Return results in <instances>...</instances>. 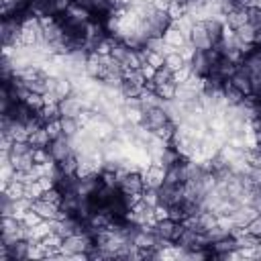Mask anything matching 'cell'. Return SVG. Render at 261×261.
Listing matches in <instances>:
<instances>
[{
  "label": "cell",
  "mask_w": 261,
  "mask_h": 261,
  "mask_svg": "<svg viewBox=\"0 0 261 261\" xmlns=\"http://www.w3.org/2000/svg\"><path fill=\"white\" fill-rule=\"evenodd\" d=\"M31 110H35V112H39L43 106H45V100H43V94H39V92H29L27 94V98L22 100Z\"/></svg>",
  "instance_id": "23"
},
{
  "label": "cell",
  "mask_w": 261,
  "mask_h": 261,
  "mask_svg": "<svg viewBox=\"0 0 261 261\" xmlns=\"http://www.w3.org/2000/svg\"><path fill=\"white\" fill-rule=\"evenodd\" d=\"M247 228H249V232H251V234L261 237V214H259V216H255V218H251V220H249V224H247Z\"/></svg>",
  "instance_id": "36"
},
{
  "label": "cell",
  "mask_w": 261,
  "mask_h": 261,
  "mask_svg": "<svg viewBox=\"0 0 261 261\" xmlns=\"http://www.w3.org/2000/svg\"><path fill=\"white\" fill-rule=\"evenodd\" d=\"M61 128H63V135L65 137H73L80 133V122L77 118H71V116H61Z\"/></svg>",
  "instance_id": "20"
},
{
  "label": "cell",
  "mask_w": 261,
  "mask_h": 261,
  "mask_svg": "<svg viewBox=\"0 0 261 261\" xmlns=\"http://www.w3.org/2000/svg\"><path fill=\"white\" fill-rule=\"evenodd\" d=\"M186 12H188V10H186V4H184L181 0H171V2H169V8H167L169 20H177V18H181Z\"/></svg>",
  "instance_id": "21"
},
{
  "label": "cell",
  "mask_w": 261,
  "mask_h": 261,
  "mask_svg": "<svg viewBox=\"0 0 261 261\" xmlns=\"http://www.w3.org/2000/svg\"><path fill=\"white\" fill-rule=\"evenodd\" d=\"M82 108H84V104H82V98H80L77 94H71V96L59 100V112H61V116H71V118H75V116L82 112Z\"/></svg>",
  "instance_id": "3"
},
{
  "label": "cell",
  "mask_w": 261,
  "mask_h": 261,
  "mask_svg": "<svg viewBox=\"0 0 261 261\" xmlns=\"http://www.w3.org/2000/svg\"><path fill=\"white\" fill-rule=\"evenodd\" d=\"M232 249H237V241H234L230 234L212 243V253H214L216 257H222L224 253H228V251H232Z\"/></svg>",
  "instance_id": "12"
},
{
  "label": "cell",
  "mask_w": 261,
  "mask_h": 261,
  "mask_svg": "<svg viewBox=\"0 0 261 261\" xmlns=\"http://www.w3.org/2000/svg\"><path fill=\"white\" fill-rule=\"evenodd\" d=\"M114 41H116V39H112V37H104L102 41H98V43H96V47H94L92 51H94L96 55H100V57H108V55H112Z\"/></svg>",
  "instance_id": "19"
},
{
  "label": "cell",
  "mask_w": 261,
  "mask_h": 261,
  "mask_svg": "<svg viewBox=\"0 0 261 261\" xmlns=\"http://www.w3.org/2000/svg\"><path fill=\"white\" fill-rule=\"evenodd\" d=\"M194 73V65L192 63H184L179 69H175L173 71V77H171V82L173 84H177V86H181V84H186L188 80H190V75Z\"/></svg>",
  "instance_id": "17"
},
{
  "label": "cell",
  "mask_w": 261,
  "mask_h": 261,
  "mask_svg": "<svg viewBox=\"0 0 261 261\" xmlns=\"http://www.w3.org/2000/svg\"><path fill=\"white\" fill-rule=\"evenodd\" d=\"M39 118L47 124V122H51V120H55V118H61V112H59V104H45L39 112Z\"/></svg>",
  "instance_id": "15"
},
{
  "label": "cell",
  "mask_w": 261,
  "mask_h": 261,
  "mask_svg": "<svg viewBox=\"0 0 261 261\" xmlns=\"http://www.w3.org/2000/svg\"><path fill=\"white\" fill-rule=\"evenodd\" d=\"M186 61L181 59V55L177 53V51H173V53H169V55H165V67L167 69H171V71H175V69H179L181 65H184Z\"/></svg>",
  "instance_id": "28"
},
{
  "label": "cell",
  "mask_w": 261,
  "mask_h": 261,
  "mask_svg": "<svg viewBox=\"0 0 261 261\" xmlns=\"http://www.w3.org/2000/svg\"><path fill=\"white\" fill-rule=\"evenodd\" d=\"M169 2H171V0H151V6H153V10H159V12H167V8H169Z\"/></svg>",
  "instance_id": "38"
},
{
  "label": "cell",
  "mask_w": 261,
  "mask_h": 261,
  "mask_svg": "<svg viewBox=\"0 0 261 261\" xmlns=\"http://www.w3.org/2000/svg\"><path fill=\"white\" fill-rule=\"evenodd\" d=\"M171 77H173V71L167 69V67H161V69H157L153 82H155L157 86H161V84H165V82H171Z\"/></svg>",
  "instance_id": "31"
},
{
  "label": "cell",
  "mask_w": 261,
  "mask_h": 261,
  "mask_svg": "<svg viewBox=\"0 0 261 261\" xmlns=\"http://www.w3.org/2000/svg\"><path fill=\"white\" fill-rule=\"evenodd\" d=\"M224 22H226L228 27H232L234 31L241 29L245 22H249V18H247V8H232L230 12L224 14Z\"/></svg>",
  "instance_id": "9"
},
{
  "label": "cell",
  "mask_w": 261,
  "mask_h": 261,
  "mask_svg": "<svg viewBox=\"0 0 261 261\" xmlns=\"http://www.w3.org/2000/svg\"><path fill=\"white\" fill-rule=\"evenodd\" d=\"M218 226L230 234V230L234 228V218H232V214H218Z\"/></svg>",
  "instance_id": "32"
},
{
  "label": "cell",
  "mask_w": 261,
  "mask_h": 261,
  "mask_svg": "<svg viewBox=\"0 0 261 261\" xmlns=\"http://www.w3.org/2000/svg\"><path fill=\"white\" fill-rule=\"evenodd\" d=\"M45 128H47V133H49L51 141H55V139L63 137V128H61V118H55V120L47 122V124H45Z\"/></svg>",
  "instance_id": "29"
},
{
  "label": "cell",
  "mask_w": 261,
  "mask_h": 261,
  "mask_svg": "<svg viewBox=\"0 0 261 261\" xmlns=\"http://www.w3.org/2000/svg\"><path fill=\"white\" fill-rule=\"evenodd\" d=\"M2 194H6L10 200H18V198H22V196H24V181H16V179H12L6 188H2Z\"/></svg>",
  "instance_id": "16"
},
{
  "label": "cell",
  "mask_w": 261,
  "mask_h": 261,
  "mask_svg": "<svg viewBox=\"0 0 261 261\" xmlns=\"http://www.w3.org/2000/svg\"><path fill=\"white\" fill-rule=\"evenodd\" d=\"M169 120V114H167V110L165 108H161V106H155V108H149L147 112H145V126L147 128H157V126H161V124H165Z\"/></svg>",
  "instance_id": "4"
},
{
  "label": "cell",
  "mask_w": 261,
  "mask_h": 261,
  "mask_svg": "<svg viewBox=\"0 0 261 261\" xmlns=\"http://www.w3.org/2000/svg\"><path fill=\"white\" fill-rule=\"evenodd\" d=\"M175 90H177V84L165 82V84L157 86V96H159L161 100H175Z\"/></svg>",
  "instance_id": "22"
},
{
  "label": "cell",
  "mask_w": 261,
  "mask_h": 261,
  "mask_svg": "<svg viewBox=\"0 0 261 261\" xmlns=\"http://www.w3.org/2000/svg\"><path fill=\"white\" fill-rule=\"evenodd\" d=\"M163 41L169 43V45H173L175 49H179L181 45L188 43V37H186L181 31H177V29H173V27H167V29L163 31Z\"/></svg>",
  "instance_id": "10"
},
{
  "label": "cell",
  "mask_w": 261,
  "mask_h": 261,
  "mask_svg": "<svg viewBox=\"0 0 261 261\" xmlns=\"http://www.w3.org/2000/svg\"><path fill=\"white\" fill-rule=\"evenodd\" d=\"M139 71L143 73V77H145V80H153V77H155V73H157V69H155L151 63H147V61H143V65L139 67Z\"/></svg>",
  "instance_id": "37"
},
{
  "label": "cell",
  "mask_w": 261,
  "mask_h": 261,
  "mask_svg": "<svg viewBox=\"0 0 261 261\" xmlns=\"http://www.w3.org/2000/svg\"><path fill=\"white\" fill-rule=\"evenodd\" d=\"M141 175H143L145 188H161L165 181V175H167V167L159 165V163H151L147 169L141 171Z\"/></svg>",
  "instance_id": "1"
},
{
  "label": "cell",
  "mask_w": 261,
  "mask_h": 261,
  "mask_svg": "<svg viewBox=\"0 0 261 261\" xmlns=\"http://www.w3.org/2000/svg\"><path fill=\"white\" fill-rule=\"evenodd\" d=\"M57 165H59L61 175H75V169H77L80 161H77V155H75V153H69L65 159L57 161Z\"/></svg>",
  "instance_id": "13"
},
{
  "label": "cell",
  "mask_w": 261,
  "mask_h": 261,
  "mask_svg": "<svg viewBox=\"0 0 261 261\" xmlns=\"http://www.w3.org/2000/svg\"><path fill=\"white\" fill-rule=\"evenodd\" d=\"M29 143H31V147H47V145H51V137H49L47 128L41 126V128H37V130L29 137Z\"/></svg>",
  "instance_id": "14"
},
{
  "label": "cell",
  "mask_w": 261,
  "mask_h": 261,
  "mask_svg": "<svg viewBox=\"0 0 261 261\" xmlns=\"http://www.w3.org/2000/svg\"><path fill=\"white\" fill-rule=\"evenodd\" d=\"M230 84L237 88V90H241L245 96H249V94H253V88H251V75L239 65V69H237V73L230 77Z\"/></svg>",
  "instance_id": "7"
},
{
  "label": "cell",
  "mask_w": 261,
  "mask_h": 261,
  "mask_svg": "<svg viewBox=\"0 0 261 261\" xmlns=\"http://www.w3.org/2000/svg\"><path fill=\"white\" fill-rule=\"evenodd\" d=\"M122 110H124V118L128 124L137 126L145 122V110L141 106H122Z\"/></svg>",
  "instance_id": "11"
},
{
  "label": "cell",
  "mask_w": 261,
  "mask_h": 261,
  "mask_svg": "<svg viewBox=\"0 0 261 261\" xmlns=\"http://www.w3.org/2000/svg\"><path fill=\"white\" fill-rule=\"evenodd\" d=\"M247 18L255 29H261V8H247Z\"/></svg>",
  "instance_id": "35"
},
{
  "label": "cell",
  "mask_w": 261,
  "mask_h": 261,
  "mask_svg": "<svg viewBox=\"0 0 261 261\" xmlns=\"http://www.w3.org/2000/svg\"><path fill=\"white\" fill-rule=\"evenodd\" d=\"M147 63H151L155 69H161V67H165V57L157 51H151L149 57H147Z\"/></svg>",
  "instance_id": "33"
},
{
  "label": "cell",
  "mask_w": 261,
  "mask_h": 261,
  "mask_svg": "<svg viewBox=\"0 0 261 261\" xmlns=\"http://www.w3.org/2000/svg\"><path fill=\"white\" fill-rule=\"evenodd\" d=\"M122 192H143L145 190V181H143V175L141 171H130L118 186Z\"/></svg>",
  "instance_id": "6"
},
{
  "label": "cell",
  "mask_w": 261,
  "mask_h": 261,
  "mask_svg": "<svg viewBox=\"0 0 261 261\" xmlns=\"http://www.w3.org/2000/svg\"><path fill=\"white\" fill-rule=\"evenodd\" d=\"M49 153H51V157H53L55 161H61V159H65L69 153H73L71 143H69V137L63 135V137L51 141V145H49Z\"/></svg>",
  "instance_id": "5"
},
{
  "label": "cell",
  "mask_w": 261,
  "mask_h": 261,
  "mask_svg": "<svg viewBox=\"0 0 261 261\" xmlns=\"http://www.w3.org/2000/svg\"><path fill=\"white\" fill-rule=\"evenodd\" d=\"M143 202L147 206H157L161 202V194H159V188H145L143 190Z\"/></svg>",
  "instance_id": "24"
},
{
  "label": "cell",
  "mask_w": 261,
  "mask_h": 261,
  "mask_svg": "<svg viewBox=\"0 0 261 261\" xmlns=\"http://www.w3.org/2000/svg\"><path fill=\"white\" fill-rule=\"evenodd\" d=\"M190 41L194 43V47H196L198 51H208V49H212V45H214V41L210 39V35H208V31H206L204 22H194V27H192V31H190Z\"/></svg>",
  "instance_id": "2"
},
{
  "label": "cell",
  "mask_w": 261,
  "mask_h": 261,
  "mask_svg": "<svg viewBox=\"0 0 261 261\" xmlns=\"http://www.w3.org/2000/svg\"><path fill=\"white\" fill-rule=\"evenodd\" d=\"M47 159H51V153L45 147H35L33 149V161L35 163H45Z\"/></svg>",
  "instance_id": "34"
},
{
  "label": "cell",
  "mask_w": 261,
  "mask_h": 261,
  "mask_svg": "<svg viewBox=\"0 0 261 261\" xmlns=\"http://www.w3.org/2000/svg\"><path fill=\"white\" fill-rule=\"evenodd\" d=\"M177 53L181 55V59H184L186 63H192V61H194V57H196V53H198V49L194 47V43H192V41H188L186 45H181V47L177 49Z\"/></svg>",
  "instance_id": "27"
},
{
  "label": "cell",
  "mask_w": 261,
  "mask_h": 261,
  "mask_svg": "<svg viewBox=\"0 0 261 261\" xmlns=\"http://www.w3.org/2000/svg\"><path fill=\"white\" fill-rule=\"evenodd\" d=\"M43 220H45V218H43L35 208H31V210H27V212H24V216H22V220H20V222H22L24 226H29V228H35V226H37L39 222H43Z\"/></svg>",
  "instance_id": "26"
},
{
  "label": "cell",
  "mask_w": 261,
  "mask_h": 261,
  "mask_svg": "<svg viewBox=\"0 0 261 261\" xmlns=\"http://www.w3.org/2000/svg\"><path fill=\"white\" fill-rule=\"evenodd\" d=\"M237 37H239V41H243V43H255L257 29H255L251 22H245L241 29H237Z\"/></svg>",
  "instance_id": "18"
},
{
  "label": "cell",
  "mask_w": 261,
  "mask_h": 261,
  "mask_svg": "<svg viewBox=\"0 0 261 261\" xmlns=\"http://www.w3.org/2000/svg\"><path fill=\"white\" fill-rule=\"evenodd\" d=\"M33 208L45 218V220H53V218H57V214H59V208L61 206H57V204H51V202H47V200H35L33 202Z\"/></svg>",
  "instance_id": "8"
},
{
  "label": "cell",
  "mask_w": 261,
  "mask_h": 261,
  "mask_svg": "<svg viewBox=\"0 0 261 261\" xmlns=\"http://www.w3.org/2000/svg\"><path fill=\"white\" fill-rule=\"evenodd\" d=\"M153 216H155V220H157V222H159V220L169 218V204L159 202L157 206H153Z\"/></svg>",
  "instance_id": "30"
},
{
  "label": "cell",
  "mask_w": 261,
  "mask_h": 261,
  "mask_svg": "<svg viewBox=\"0 0 261 261\" xmlns=\"http://www.w3.org/2000/svg\"><path fill=\"white\" fill-rule=\"evenodd\" d=\"M24 196L31 198V200H41V196H43V188H41L39 179H37V181H27V184H24Z\"/></svg>",
  "instance_id": "25"
}]
</instances>
